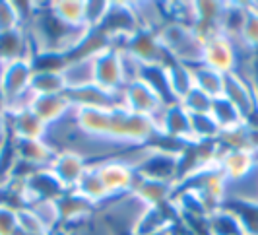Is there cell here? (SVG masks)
<instances>
[{
	"mask_svg": "<svg viewBox=\"0 0 258 235\" xmlns=\"http://www.w3.org/2000/svg\"><path fill=\"white\" fill-rule=\"evenodd\" d=\"M120 105L124 109H128L132 113H138L144 117H154L155 113H159L165 101L161 99V95L155 92L154 88L146 82V80H136L132 84H126L120 92Z\"/></svg>",
	"mask_w": 258,
	"mask_h": 235,
	"instance_id": "cell-1",
	"label": "cell"
},
{
	"mask_svg": "<svg viewBox=\"0 0 258 235\" xmlns=\"http://www.w3.org/2000/svg\"><path fill=\"white\" fill-rule=\"evenodd\" d=\"M91 163L95 165V169L99 173L101 183H103L109 198L132 193L134 183L138 179V173L130 169L128 165L118 161L115 156L107 157V159H99V161H91Z\"/></svg>",
	"mask_w": 258,
	"mask_h": 235,
	"instance_id": "cell-2",
	"label": "cell"
},
{
	"mask_svg": "<svg viewBox=\"0 0 258 235\" xmlns=\"http://www.w3.org/2000/svg\"><path fill=\"white\" fill-rule=\"evenodd\" d=\"M237 63H239V54L233 45V41L223 35L221 31L210 35L204 45V63L202 65L221 72V74H229L237 70Z\"/></svg>",
	"mask_w": 258,
	"mask_h": 235,
	"instance_id": "cell-3",
	"label": "cell"
},
{
	"mask_svg": "<svg viewBox=\"0 0 258 235\" xmlns=\"http://www.w3.org/2000/svg\"><path fill=\"white\" fill-rule=\"evenodd\" d=\"M31 61H16L8 65H0V97L4 109L18 95L26 93L31 84Z\"/></svg>",
	"mask_w": 258,
	"mask_h": 235,
	"instance_id": "cell-4",
	"label": "cell"
},
{
	"mask_svg": "<svg viewBox=\"0 0 258 235\" xmlns=\"http://www.w3.org/2000/svg\"><path fill=\"white\" fill-rule=\"evenodd\" d=\"M124 51H128L134 58H138L144 65V68L165 66L171 63V58H169V54L163 49L157 33H152V31H138V33H134L126 41Z\"/></svg>",
	"mask_w": 258,
	"mask_h": 235,
	"instance_id": "cell-5",
	"label": "cell"
},
{
	"mask_svg": "<svg viewBox=\"0 0 258 235\" xmlns=\"http://www.w3.org/2000/svg\"><path fill=\"white\" fill-rule=\"evenodd\" d=\"M95 84L109 93H120L124 88V76L120 66V51L105 49L95 56Z\"/></svg>",
	"mask_w": 258,
	"mask_h": 235,
	"instance_id": "cell-6",
	"label": "cell"
},
{
	"mask_svg": "<svg viewBox=\"0 0 258 235\" xmlns=\"http://www.w3.org/2000/svg\"><path fill=\"white\" fill-rule=\"evenodd\" d=\"M223 97L241 113L246 123L256 115V99L252 86L237 72H229L223 78Z\"/></svg>",
	"mask_w": 258,
	"mask_h": 235,
	"instance_id": "cell-7",
	"label": "cell"
},
{
	"mask_svg": "<svg viewBox=\"0 0 258 235\" xmlns=\"http://www.w3.org/2000/svg\"><path fill=\"white\" fill-rule=\"evenodd\" d=\"M60 208V229H74L78 225L88 223L95 216L97 206L88 198L78 195L76 191H68L58 198Z\"/></svg>",
	"mask_w": 258,
	"mask_h": 235,
	"instance_id": "cell-8",
	"label": "cell"
},
{
	"mask_svg": "<svg viewBox=\"0 0 258 235\" xmlns=\"http://www.w3.org/2000/svg\"><path fill=\"white\" fill-rule=\"evenodd\" d=\"M88 167V161L82 156H78L74 152H58L52 157L49 169L58 179V183L64 187L66 191H74L78 181L82 179L84 171Z\"/></svg>",
	"mask_w": 258,
	"mask_h": 235,
	"instance_id": "cell-9",
	"label": "cell"
},
{
	"mask_svg": "<svg viewBox=\"0 0 258 235\" xmlns=\"http://www.w3.org/2000/svg\"><path fill=\"white\" fill-rule=\"evenodd\" d=\"M10 146L16 159L33 169L49 167L52 157L56 156L45 140H10Z\"/></svg>",
	"mask_w": 258,
	"mask_h": 235,
	"instance_id": "cell-10",
	"label": "cell"
},
{
	"mask_svg": "<svg viewBox=\"0 0 258 235\" xmlns=\"http://www.w3.org/2000/svg\"><path fill=\"white\" fill-rule=\"evenodd\" d=\"M177 183H167V181H157V179H148V177H140L136 179L132 193L144 200L150 208L154 206H165L173 200V196L177 193Z\"/></svg>",
	"mask_w": 258,
	"mask_h": 235,
	"instance_id": "cell-11",
	"label": "cell"
},
{
	"mask_svg": "<svg viewBox=\"0 0 258 235\" xmlns=\"http://www.w3.org/2000/svg\"><path fill=\"white\" fill-rule=\"evenodd\" d=\"M258 156L248 150H221L220 154V173L227 179V183L243 179L248 171L254 167Z\"/></svg>",
	"mask_w": 258,
	"mask_h": 235,
	"instance_id": "cell-12",
	"label": "cell"
},
{
	"mask_svg": "<svg viewBox=\"0 0 258 235\" xmlns=\"http://www.w3.org/2000/svg\"><path fill=\"white\" fill-rule=\"evenodd\" d=\"M95 56H74L68 61L66 68L62 70L66 92L82 90L95 84Z\"/></svg>",
	"mask_w": 258,
	"mask_h": 235,
	"instance_id": "cell-13",
	"label": "cell"
},
{
	"mask_svg": "<svg viewBox=\"0 0 258 235\" xmlns=\"http://www.w3.org/2000/svg\"><path fill=\"white\" fill-rule=\"evenodd\" d=\"M33 52L24 29H14L8 33H0V65H8L16 61H31Z\"/></svg>",
	"mask_w": 258,
	"mask_h": 235,
	"instance_id": "cell-14",
	"label": "cell"
},
{
	"mask_svg": "<svg viewBox=\"0 0 258 235\" xmlns=\"http://www.w3.org/2000/svg\"><path fill=\"white\" fill-rule=\"evenodd\" d=\"M10 140H43L47 127L39 121L33 111H24L18 115H8Z\"/></svg>",
	"mask_w": 258,
	"mask_h": 235,
	"instance_id": "cell-15",
	"label": "cell"
},
{
	"mask_svg": "<svg viewBox=\"0 0 258 235\" xmlns=\"http://www.w3.org/2000/svg\"><path fill=\"white\" fill-rule=\"evenodd\" d=\"M31 111L39 117V121L49 127L52 123L64 119L72 111V103L68 99V95H41L35 99V103L31 107Z\"/></svg>",
	"mask_w": 258,
	"mask_h": 235,
	"instance_id": "cell-16",
	"label": "cell"
},
{
	"mask_svg": "<svg viewBox=\"0 0 258 235\" xmlns=\"http://www.w3.org/2000/svg\"><path fill=\"white\" fill-rule=\"evenodd\" d=\"M165 78H167L169 95L173 101H181L186 93L194 90V76L190 66L179 65V63H169L165 65Z\"/></svg>",
	"mask_w": 258,
	"mask_h": 235,
	"instance_id": "cell-17",
	"label": "cell"
},
{
	"mask_svg": "<svg viewBox=\"0 0 258 235\" xmlns=\"http://www.w3.org/2000/svg\"><path fill=\"white\" fill-rule=\"evenodd\" d=\"M74 191L78 195L84 196V198H88L91 204H95L97 208L109 200V195H107L103 183H101V177H99V173H97L93 163H88V167L84 171L82 179L78 181Z\"/></svg>",
	"mask_w": 258,
	"mask_h": 235,
	"instance_id": "cell-18",
	"label": "cell"
},
{
	"mask_svg": "<svg viewBox=\"0 0 258 235\" xmlns=\"http://www.w3.org/2000/svg\"><path fill=\"white\" fill-rule=\"evenodd\" d=\"M192 76H194V88L206 93L212 99H220L223 97V78L225 74L216 72L212 68L204 65L192 66Z\"/></svg>",
	"mask_w": 258,
	"mask_h": 235,
	"instance_id": "cell-19",
	"label": "cell"
},
{
	"mask_svg": "<svg viewBox=\"0 0 258 235\" xmlns=\"http://www.w3.org/2000/svg\"><path fill=\"white\" fill-rule=\"evenodd\" d=\"M212 119L216 121V125L220 127V134L221 132H229L235 131L239 127H243L246 121L241 117V113L233 107L225 97H220V99H214L212 103V111H210Z\"/></svg>",
	"mask_w": 258,
	"mask_h": 235,
	"instance_id": "cell-20",
	"label": "cell"
},
{
	"mask_svg": "<svg viewBox=\"0 0 258 235\" xmlns=\"http://www.w3.org/2000/svg\"><path fill=\"white\" fill-rule=\"evenodd\" d=\"M31 92L37 97L41 95H62L66 93V82L62 72H35L31 74Z\"/></svg>",
	"mask_w": 258,
	"mask_h": 235,
	"instance_id": "cell-21",
	"label": "cell"
},
{
	"mask_svg": "<svg viewBox=\"0 0 258 235\" xmlns=\"http://www.w3.org/2000/svg\"><path fill=\"white\" fill-rule=\"evenodd\" d=\"M51 12L70 27H82L86 26L84 22V2L82 0H58L49 4Z\"/></svg>",
	"mask_w": 258,
	"mask_h": 235,
	"instance_id": "cell-22",
	"label": "cell"
},
{
	"mask_svg": "<svg viewBox=\"0 0 258 235\" xmlns=\"http://www.w3.org/2000/svg\"><path fill=\"white\" fill-rule=\"evenodd\" d=\"M27 208L37 216L41 223L51 231L60 229V208H58V200H33L31 204H27Z\"/></svg>",
	"mask_w": 258,
	"mask_h": 235,
	"instance_id": "cell-23",
	"label": "cell"
},
{
	"mask_svg": "<svg viewBox=\"0 0 258 235\" xmlns=\"http://www.w3.org/2000/svg\"><path fill=\"white\" fill-rule=\"evenodd\" d=\"M179 103H181V107L188 115H210L214 99L194 88V90H190V92L182 97Z\"/></svg>",
	"mask_w": 258,
	"mask_h": 235,
	"instance_id": "cell-24",
	"label": "cell"
},
{
	"mask_svg": "<svg viewBox=\"0 0 258 235\" xmlns=\"http://www.w3.org/2000/svg\"><path fill=\"white\" fill-rule=\"evenodd\" d=\"M111 10V2H84V22L86 26L95 29L101 27Z\"/></svg>",
	"mask_w": 258,
	"mask_h": 235,
	"instance_id": "cell-25",
	"label": "cell"
},
{
	"mask_svg": "<svg viewBox=\"0 0 258 235\" xmlns=\"http://www.w3.org/2000/svg\"><path fill=\"white\" fill-rule=\"evenodd\" d=\"M14 29H22V20L16 8V2L0 0V33H8Z\"/></svg>",
	"mask_w": 258,
	"mask_h": 235,
	"instance_id": "cell-26",
	"label": "cell"
},
{
	"mask_svg": "<svg viewBox=\"0 0 258 235\" xmlns=\"http://www.w3.org/2000/svg\"><path fill=\"white\" fill-rule=\"evenodd\" d=\"M18 227L31 235H52L27 206L18 210Z\"/></svg>",
	"mask_w": 258,
	"mask_h": 235,
	"instance_id": "cell-27",
	"label": "cell"
},
{
	"mask_svg": "<svg viewBox=\"0 0 258 235\" xmlns=\"http://www.w3.org/2000/svg\"><path fill=\"white\" fill-rule=\"evenodd\" d=\"M18 229V210L0 202V235H14Z\"/></svg>",
	"mask_w": 258,
	"mask_h": 235,
	"instance_id": "cell-28",
	"label": "cell"
},
{
	"mask_svg": "<svg viewBox=\"0 0 258 235\" xmlns=\"http://www.w3.org/2000/svg\"><path fill=\"white\" fill-rule=\"evenodd\" d=\"M8 146H10V140L8 142H0V165H2V159H4L6 152H8Z\"/></svg>",
	"mask_w": 258,
	"mask_h": 235,
	"instance_id": "cell-29",
	"label": "cell"
},
{
	"mask_svg": "<svg viewBox=\"0 0 258 235\" xmlns=\"http://www.w3.org/2000/svg\"><path fill=\"white\" fill-rule=\"evenodd\" d=\"M155 235H173V229H167V231H161V233H155Z\"/></svg>",
	"mask_w": 258,
	"mask_h": 235,
	"instance_id": "cell-30",
	"label": "cell"
}]
</instances>
